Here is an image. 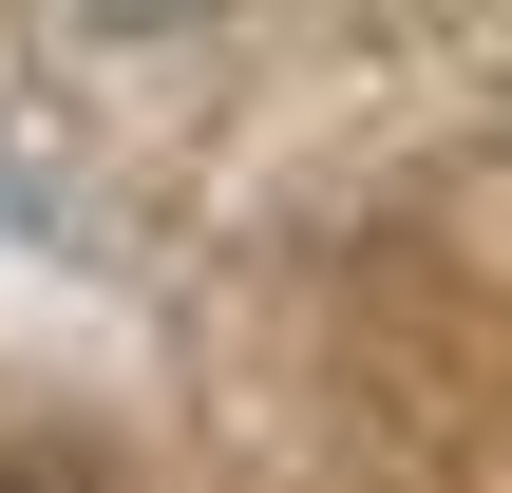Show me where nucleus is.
<instances>
[{
    "mask_svg": "<svg viewBox=\"0 0 512 493\" xmlns=\"http://www.w3.org/2000/svg\"><path fill=\"white\" fill-rule=\"evenodd\" d=\"M114 19H133V0H114Z\"/></svg>",
    "mask_w": 512,
    "mask_h": 493,
    "instance_id": "f257e3e1",
    "label": "nucleus"
}]
</instances>
